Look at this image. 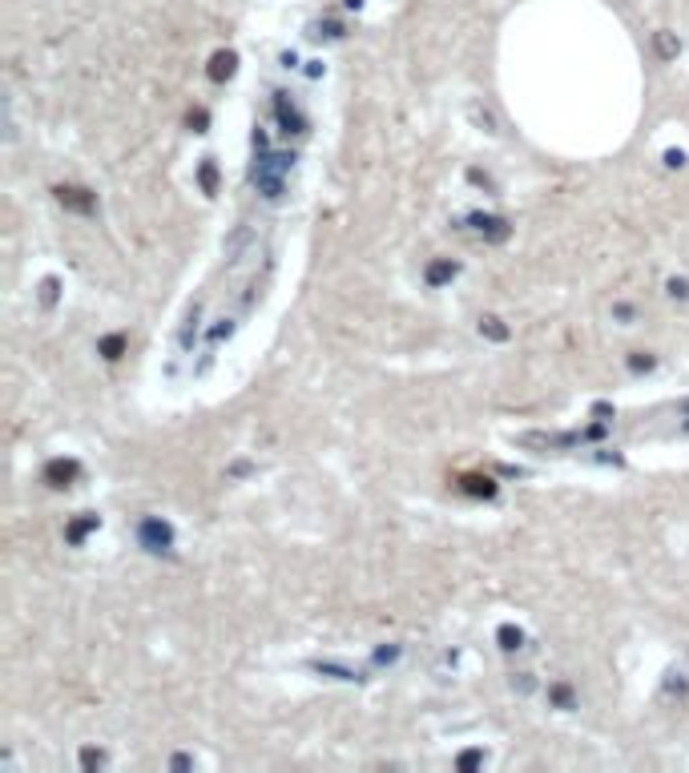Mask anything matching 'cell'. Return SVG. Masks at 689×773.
<instances>
[{
    "label": "cell",
    "instance_id": "6da1fadb",
    "mask_svg": "<svg viewBox=\"0 0 689 773\" xmlns=\"http://www.w3.org/2000/svg\"><path fill=\"white\" fill-rule=\"evenodd\" d=\"M57 193H61V202H69L77 210H93V198H85V189H57Z\"/></svg>",
    "mask_w": 689,
    "mask_h": 773
}]
</instances>
